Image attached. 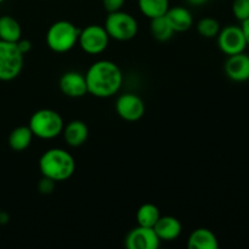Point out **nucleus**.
<instances>
[{"mask_svg":"<svg viewBox=\"0 0 249 249\" xmlns=\"http://www.w3.org/2000/svg\"><path fill=\"white\" fill-rule=\"evenodd\" d=\"M84 75L88 94L100 99L114 96L123 84L122 70L116 62L109 60L95 61Z\"/></svg>","mask_w":249,"mask_h":249,"instance_id":"f257e3e1","label":"nucleus"},{"mask_svg":"<svg viewBox=\"0 0 249 249\" xmlns=\"http://www.w3.org/2000/svg\"><path fill=\"white\" fill-rule=\"evenodd\" d=\"M41 175L53 181H66L75 172V160L68 151L63 148H49L39 160Z\"/></svg>","mask_w":249,"mask_h":249,"instance_id":"f03ea898","label":"nucleus"},{"mask_svg":"<svg viewBox=\"0 0 249 249\" xmlns=\"http://www.w3.org/2000/svg\"><path fill=\"white\" fill-rule=\"evenodd\" d=\"M28 126L36 138L41 140H51L62 134L65 123L57 111L41 108L32 114Z\"/></svg>","mask_w":249,"mask_h":249,"instance_id":"7ed1b4c3","label":"nucleus"},{"mask_svg":"<svg viewBox=\"0 0 249 249\" xmlns=\"http://www.w3.org/2000/svg\"><path fill=\"white\" fill-rule=\"evenodd\" d=\"M79 32L80 29L70 21L61 19L53 22L46 32V45L53 53H68L78 44Z\"/></svg>","mask_w":249,"mask_h":249,"instance_id":"20e7f679","label":"nucleus"},{"mask_svg":"<svg viewBox=\"0 0 249 249\" xmlns=\"http://www.w3.org/2000/svg\"><path fill=\"white\" fill-rule=\"evenodd\" d=\"M104 27L109 38L118 41L131 40L135 38L139 31V24L135 17L122 10L108 12Z\"/></svg>","mask_w":249,"mask_h":249,"instance_id":"39448f33","label":"nucleus"},{"mask_svg":"<svg viewBox=\"0 0 249 249\" xmlns=\"http://www.w3.org/2000/svg\"><path fill=\"white\" fill-rule=\"evenodd\" d=\"M23 57L16 43L0 40V80L10 82L18 77L23 68Z\"/></svg>","mask_w":249,"mask_h":249,"instance_id":"423d86ee","label":"nucleus"},{"mask_svg":"<svg viewBox=\"0 0 249 249\" xmlns=\"http://www.w3.org/2000/svg\"><path fill=\"white\" fill-rule=\"evenodd\" d=\"M109 36L104 26L89 24L80 29L78 36V45L84 53L89 55H100L107 49L109 44Z\"/></svg>","mask_w":249,"mask_h":249,"instance_id":"0eeeda50","label":"nucleus"},{"mask_svg":"<svg viewBox=\"0 0 249 249\" xmlns=\"http://www.w3.org/2000/svg\"><path fill=\"white\" fill-rule=\"evenodd\" d=\"M216 39H218L219 49L228 56L245 53L246 48L248 46L241 26H235V24L221 28Z\"/></svg>","mask_w":249,"mask_h":249,"instance_id":"6e6552de","label":"nucleus"},{"mask_svg":"<svg viewBox=\"0 0 249 249\" xmlns=\"http://www.w3.org/2000/svg\"><path fill=\"white\" fill-rule=\"evenodd\" d=\"M145 102L133 92L122 94L116 101V112L122 119L126 122L140 121L145 114Z\"/></svg>","mask_w":249,"mask_h":249,"instance_id":"1a4fd4ad","label":"nucleus"},{"mask_svg":"<svg viewBox=\"0 0 249 249\" xmlns=\"http://www.w3.org/2000/svg\"><path fill=\"white\" fill-rule=\"evenodd\" d=\"M124 245L128 249H157L160 246V240L153 228L138 225L129 231Z\"/></svg>","mask_w":249,"mask_h":249,"instance_id":"9d476101","label":"nucleus"},{"mask_svg":"<svg viewBox=\"0 0 249 249\" xmlns=\"http://www.w3.org/2000/svg\"><path fill=\"white\" fill-rule=\"evenodd\" d=\"M61 92L65 96L78 99L88 94V85L85 75L78 71H68L63 73L58 82Z\"/></svg>","mask_w":249,"mask_h":249,"instance_id":"9b49d317","label":"nucleus"},{"mask_svg":"<svg viewBox=\"0 0 249 249\" xmlns=\"http://www.w3.org/2000/svg\"><path fill=\"white\" fill-rule=\"evenodd\" d=\"M225 73L233 82H246L249 79V55L245 53L229 56L225 62Z\"/></svg>","mask_w":249,"mask_h":249,"instance_id":"f8f14e48","label":"nucleus"},{"mask_svg":"<svg viewBox=\"0 0 249 249\" xmlns=\"http://www.w3.org/2000/svg\"><path fill=\"white\" fill-rule=\"evenodd\" d=\"M62 135L68 146L79 147L87 142L88 138H89V128L83 121L74 119L63 126Z\"/></svg>","mask_w":249,"mask_h":249,"instance_id":"ddd939ff","label":"nucleus"},{"mask_svg":"<svg viewBox=\"0 0 249 249\" xmlns=\"http://www.w3.org/2000/svg\"><path fill=\"white\" fill-rule=\"evenodd\" d=\"M156 233L160 237V242H172V241L177 240L182 231V225L180 223L179 219L172 215H164L158 219L156 225L153 226Z\"/></svg>","mask_w":249,"mask_h":249,"instance_id":"4468645a","label":"nucleus"},{"mask_svg":"<svg viewBox=\"0 0 249 249\" xmlns=\"http://www.w3.org/2000/svg\"><path fill=\"white\" fill-rule=\"evenodd\" d=\"M164 16L175 33H182V32L189 31L194 24V17H192L191 11L184 6L169 7Z\"/></svg>","mask_w":249,"mask_h":249,"instance_id":"2eb2a0df","label":"nucleus"},{"mask_svg":"<svg viewBox=\"0 0 249 249\" xmlns=\"http://www.w3.org/2000/svg\"><path fill=\"white\" fill-rule=\"evenodd\" d=\"M189 249H218L219 241L215 233L207 228H198L190 233L187 238Z\"/></svg>","mask_w":249,"mask_h":249,"instance_id":"dca6fc26","label":"nucleus"},{"mask_svg":"<svg viewBox=\"0 0 249 249\" xmlns=\"http://www.w3.org/2000/svg\"><path fill=\"white\" fill-rule=\"evenodd\" d=\"M22 38V28L19 22L9 15L0 16V40L17 43Z\"/></svg>","mask_w":249,"mask_h":249,"instance_id":"f3484780","label":"nucleus"},{"mask_svg":"<svg viewBox=\"0 0 249 249\" xmlns=\"http://www.w3.org/2000/svg\"><path fill=\"white\" fill-rule=\"evenodd\" d=\"M34 135L28 125H21L15 128L9 135V146L16 152L27 150L31 146Z\"/></svg>","mask_w":249,"mask_h":249,"instance_id":"a211bd4d","label":"nucleus"},{"mask_svg":"<svg viewBox=\"0 0 249 249\" xmlns=\"http://www.w3.org/2000/svg\"><path fill=\"white\" fill-rule=\"evenodd\" d=\"M138 6L143 16L152 19L167 14L169 0H138Z\"/></svg>","mask_w":249,"mask_h":249,"instance_id":"6ab92c4d","label":"nucleus"},{"mask_svg":"<svg viewBox=\"0 0 249 249\" xmlns=\"http://www.w3.org/2000/svg\"><path fill=\"white\" fill-rule=\"evenodd\" d=\"M160 218V212L157 206L153 203H145L136 212V221L138 225L146 226V228H153L158 219Z\"/></svg>","mask_w":249,"mask_h":249,"instance_id":"aec40b11","label":"nucleus"},{"mask_svg":"<svg viewBox=\"0 0 249 249\" xmlns=\"http://www.w3.org/2000/svg\"><path fill=\"white\" fill-rule=\"evenodd\" d=\"M150 31L153 38L158 41H167L174 36L175 32L170 27L165 16H160L152 18L150 22Z\"/></svg>","mask_w":249,"mask_h":249,"instance_id":"412c9836","label":"nucleus"},{"mask_svg":"<svg viewBox=\"0 0 249 249\" xmlns=\"http://www.w3.org/2000/svg\"><path fill=\"white\" fill-rule=\"evenodd\" d=\"M196 27L199 36H202L203 38L207 39L216 38L221 29L220 23H219L218 19L213 18V17H204V18L199 19Z\"/></svg>","mask_w":249,"mask_h":249,"instance_id":"4be33fe9","label":"nucleus"},{"mask_svg":"<svg viewBox=\"0 0 249 249\" xmlns=\"http://www.w3.org/2000/svg\"><path fill=\"white\" fill-rule=\"evenodd\" d=\"M232 14L240 22L249 18V0H232Z\"/></svg>","mask_w":249,"mask_h":249,"instance_id":"5701e85b","label":"nucleus"},{"mask_svg":"<svg viewBox=\"0 0 249 249\" xmlns=\"http://www.w3.org/2000/svg\"><path fill=\"white\" fill-rule=\"evenodd\" d=\"M55 186H56V181L49 179V178L43 177L38 184V190L40 194L50 195V194H53V190H55Z\"/></svg>","mask_w":249,"mask_h":249,"instance_id":"b1692460","label":"nucleus"},{"mask_svg":"<svg viewBox=\"0 0 249 249\" xmlns=\"http://www.w3.org/2000/svg\"><path fill=\"white\" fill-rule=\"evenodd\" d=\"M125 4V0H102L104 9L107 12H114L122 10V7Z\"/></svg>","mask_w":249,"mask_h":249,"instance_id":"393cba45","label":"nucleus"},{"mask_svg":"<svg viewBox=\"0 0 249 249\" xmlns=\"http://www.w3.org/2000/svg\"><path fill=\"white\" fill-rule=\"evenodd\" d=\"M17 46H18V49H19V51H21L22 53H29V51H31V49H32V43L29 40H27V39H19L18 41H17Z\"/></svg>","mask_w":249,"mask_h":249,"instance_id":"a878e982","label":"nucleus"},{"mask_svg":"<svg viewBox=\"0 0 249 249\" xmlns=\"http://www.w3.org/2000/svg\"><path fill=\"white\" fill-rule=\"evenodd\" d=\"M241 29L243 32V36H245L246 41H247V45L249 46V18L245 19L243 22H241Z\"/></svg>","mask_w":249,"mask_h":249,"instance_id":"bb28decb","label":"nucleus"},{"mask_svg":"<svg viewBox=\"0 0 249 249\" xmlns=\"http://www.w3.org/2000/svg\"><path fill=\"white\" fill-rule=\"evenodd\" d=\"M207 1H208V0H187V2H189L190 5H192V6H202V5L206 4Z\"/></svg>","mask_w":249,"mask_h":249,"instance_id":"cd10ccee","label":"nucleus"},{"mask_svg":"<svg viewBox=\"0 0 249 249\" xmlns=\"http://www.w3.org/2000/svg\"><path fill=\"white\" fill-rule=\"evenodd\" d=\"M2 1H5V0H0V4H1V2H2Z\"/></svg>","mask_w":249,"mask_h":249,"instance_id":"c85d7f7f","label":"nucleus"},{"mask_svg":"<svg viewBox=\"0 0 249 249\" xmlns=\"http://www.w3.org/2000/svg\"><path fill=\"white\" fill-rule=\"evenodd\" d=\"M0 214H1V209H0Z\"/></svg>","mask_w":249,"mask_h":249,"instance_id":"c756f323","label":"nucleus"}]
</instances>
